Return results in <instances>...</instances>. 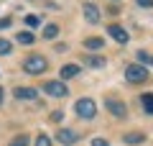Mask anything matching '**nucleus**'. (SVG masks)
Here are the masks:
<instances>
[{
	"label": "nucleus",
	"instance_id": "f257e3e1",
	"mask_svg": "<svg viewBox=\"0 0 153 146\" xmlns=\"http://www.w3.org/2000/svg\"><path fill=\"white\" fill-rule=\"evenodd\" d=\"M46 67H49V62H46L41 54H31V56L23 59V69H26L28 75H44Z\"/></svg>",
	"mask_w": 153,
	"mask_h": 146
},
{
	"label": "nucleus",
	"instance_id": "f03ea898",
	"mask_svg": "<svg viewBox=\"0 0 153 146\" xmlns=\"http://www.w3.org/2000/svg\"><path fill=\"white\" fill-rule=\"evenodd\" d=\"M74 110H76V115H79V118L92 120L94 115H97V103H94L92 97H82V100L74 105Z\"/></svg>",
	"mask_w": 153,
	"mask_h": 146
},
{
	"label": "nucleus",
	"instance_id": "7ed1b4c3",
	"mask_svg": "<svg viewBox=\"0 0 153 146\" xmlns=\"http://www.w3.org/2000/svg\"><path fill=\"white\" fill-rule=\"evenodd\" d=\"M125 77H128V82H146V80H151V75H148V69L143 64H128L125 67Z\"/></svg>",
	"mask_w": 153,
	"mask_h": 146
},
{
	"label": "nucleus",
	"instance_id": "20e7f679",
	"mask_svg": "<svg viewBox=\"0 0 153 146\" xmlns=\"http://www.w3.org/2000/svg\"><path fill=\"white\" fill-rule=\"evenodd\" d=\"M44 92H46V95H51V97H66V95H69V90H66V85L61 80L44 82Z\"/></svg>",
	"mask_w": 153,
	"mask_h": 146
},
{
	"label": "nucleus",
	"instance_id": "39448f33",
	"mask_svg": "<svg viewBox=\"0 0 153 146\" xmlns=\"http://www.w3.org/2000/svg\"><path fill=\"white\" fill-rule=\"evenodd\" d=\"M105 108H107L110 113L115 115V118H125V115H128V108H125V103L115 100V97H107V100H105Z\"/></svg>",
	"mask_w": 153,
	"mask_h": 146
},
{
	"label": "nucleus",
	"instance_id": "423d86ee",
	"mask_svg": "<svg viewBox=\"0 0 153 146\" xmlns=\"http://www.w3.org/2000/svg\"><path fill=\"white\" fill-rule=\"evenodd\" d=\"M107 33H110V36H112L117 44H125L128 38H130V36H128V31L120 26V23H110V26H107Z\"/></svg>",
	"mask_w": 153,
	"mask_h": 146
},
{
	"label": "nucleus",
	"instance_id": "0eeeda50",
	"mask_svg": "<svg viewBox=\"0 0 153 146\" xmlns=\"http://www.w3.org/2000/svg\"><path fill=\"white\" fill-rule=\"evenodd\" d=\"M76 138H79V136H76L71 128H59V133H56V141H59L61 146H74Z\"/></svg>",
	"mask_w": 153,
	"mask_h": 146
},
{
	"label": "nucleus",
	"instance_id": "6e6552de",
	"mask_svg": "<svg viewBox=\"0 0 153 146\" xmlns=\"http://www.w3.org/2000/svg\"><path fill=\"white\" fill-rule=\"evenodd\" d=\"M82 13H84V18H87L89 23H97V21H100V8L94 5V3H84Z\"/></svg>",
	"mask_w": 153,
	"mask_h": 146
},
{
	"label": "nucleus",
	"instance_id": "1a4fd4ad",
	"mask_svg": "<svg viewBox=\"0 0 153 146\" xmlns=\"http://www.w3.org/2000/svg\"><path fill=\"white\" fill-rule=\"evenodd\" d=\"M13 95H16L18 100H33V97L38 95V90H33V87H16Z\"/></svg>",
	"mask_w": 153,
	"mask_h": 146
},
{
	"label": "nucleus",
	"instance_id": "9d476101",
	"mask_svg": "<svg viewBox=\"0 0 153 146\" xmlns=\"http://www.w3.org/2000/svg\"><path fill=\"white\" fill-rule=\"evenodd\" d=\"M79 72H82V67H79V64H66V67H61V69H59V77H61V80H69V77H76Z\"/></svg>",
	"mask_w": 153,
	"mask_h": 146
},
{
	"label": "nucleus",
	"instance_id": "9b49d317",
	"mask_svg": "<svg viewBox=\"0 0 153 146\" xmlns=\"http://www.w3.org/2000/svg\"><path fill=\"white\" fill-rule=\"evenodd\" d=\"M140 103L143 108H146L148 115H153V92H146V95H140Z\"/></svg>",
	"mask_w": 153,
	"mask_h": 146
},
{
	"label": "nucleus",
	"instance_id": "f8f14e48",
	"mask_svg": "<svg viewBox=\"0 0 153 146\" xmlns=\"http://www.w3.org/2000/svg\"><path fill=\"white\" fill-rule=\"evenodd\" d=\"M33 41H36V36H33L31 31H21V33H18V44H26V46H31Z\"/></svg>",
	"mask_w": 153,
	"mask_h": 146
},
{
	"label": "nucleus",
	"instance_id": "ddd939ff",
	"mask_svg": "<svg viewBox=\"0 0 153 146\" xmlns=\"http://www.w3.org/2000/svg\"><path fill=\"white\" fill-rule=\"evenodd\" d=\"M102 36H92V38H87V41H84V46L87 49H102Z\"/></svg>",
	"mask_w": 153,
	"mask_h": 146
},
{
	"label": "nucleus",
	"instance_id": "4468645a",
	"mask_svg": "<svg viewBox=\"0 0 153 146\" xmlns=\"http://www.w3.org/2000/svg\"><path fill=\"white\" fill-rule=\"evenodd\" d=\"M59 36V26H54V23H49V26L44 28V38H56Z\"/></svg>",
	"mask_w": 153,
	"mask_h": 146
},
{
	"label": "nucleus",
	"instance_id": "2eb2a0df",
	"mask_svg": "<svg viewBox=\"0 0 153 146\" xmlns=\"http://www.w3.org/2000/svg\"><path fill=\"white\" fill-rule=\"evenodd\" d=\"M123 138H125V144H140V141L143 138H146V136H143V133H128V136H123Z\"/></svg>",
	"mask_w": 153,
	"mask_h": 146
},
{
	"label": "nucleus",
	"instance_id": "dca6fc26",
	"mask_svg": "<svg viewBox=\"0 0 153 146\" xmlns=\"http://www.w3.org/2000/svg\"><path fill=\"white\" fill-rule=\"evenodd\" d=\"M84 62H87L89 67H105V56H87Z\"/></svg>",
	"mask_w": 153,
	"mask_h": 146
},
{
	"label": "nucleus",
	"instance_id": "f3484780",
	"mask_svg": "<svg viewBox=\"0 0 153 146\" xmlns=\"http://www.w3.org/2000/svg\"><path fill=\"white\" fill-rule=\"evenodd\" d=\"M138 62H140V64H153V54H148V51H138Z\"/></svg>",
	"mask_w": 153,
	"mask_h": 146
},
{
	"label": "nucleus",
	"instance_id": "a211bd4d",
	"mask_svg": "<svg viewBox=\"0 0 153 146\" xmlns=\"http://www.w3.org/2000/svg\"><path fill=\"white\" fill-rule=\"evenodd\" d=\"M10 146H28V136H16L10 141Z\"/></svg>",
	"mask_w": 153,
	"mask_h": 146
},
{
	"label": "nucleus",
	"instance_id": "6ab92c4d",
	"mask_svg": "<svg viewBox=\"0 0 153 146\" xmlns=\"http://www.w3.org/2000/svg\"><path fill=\"white\" fill-rule=\"evenodd\" d=\"M0 54H10V41L8 38H0Z\"/></svg>",
	"mask_w": 153,
	"mask_h": 146
},
{
	"label": "nucleus",
	"instance_id": "aec40b11",
	"mask_svg": "<svg viewBox=\"0 0 153 146\" xmlns=\"http://www.w3.org/2000/svg\"><path fill=\"white\" fill-rule=\"evenodd\" d=\"M26 23L31 28H36V26H41V18H38V16H26Z\"/></svg>",
	"mask_w": 153,
	"mask_h": 146
},
{
	"label": "nucleus",
	"instance_id": "412c9836",
	"mask_svg": "<svg viewBox=\"0 0 153 146\" xmlns=\"http://www.w3.org/2000/svg\"><path fill=\"white\" fill-rule=\"evenodd\" d=\"M36 146H51V138H49L46 133H41V136L36 138Z\"/></svg>",
	"mask_w": 153,
	"mask_h": 146
},
{
	"label": "nucleus",
	"instance_id": "4be33fe9",
	"mask_svg": "<svg viewBox=\"0 0 153 146\" xmlns=\"http://www.w3.org/2000/svg\"><path fill=\"white\" fill-rule=\"evenodd\" d=\"M61 118H64V113H61V110H54V113H51V120H54V123H59Z\"/></svg>",
	"mask_w": 153,
	"mask_h": 146
},
{
	"label": "nucleus",
	"instance_id": "5701e85b",
	"mask_svg": "<svg viewBox=\"0 0 153 146\" xmlns=\"http://www.w3.org/2000/svg\"><path fill=\"white\" fill-rule=\"evenodd\" d=\"M140 8H153V0H135Z\"/></svg>",
	"mask_w": 153,
	"mask_h": 146
},
{
	"label": "nucleus",
	"instance_id": "b1692460",
	"mask_svg": "<svg viewBox=\"0 0 153 146\" xmlns=\"http://www.w3.org/2000/svg\"><path fill=\"white\" fill-rule=\"evenodd\" d=\"M92 146H110L105 138H92Z\"/></svg>",
	"mask_w": 153,
	"mask_h": 146
},
{
	"label": "nucleus",
	"instance_id": "393cba45",
	"mask_svg": "<svg viewBox=\"0 0 153 146\" xmlns=\"http://www.w3.org/2000/svg\"><path fill=\"white\" fill-rule=\"evenodd\" d=\"M10 26V18H0V28H8Z\"/></svg>",
	"mask_w": 153,
	"mask_h": 146
},
{
	"label": "nucleus",
	"instance_id": "a878e982",
	"mask_svg": "<svg viewBox=\"0 0 153 146\" xmlns=\"http://www.w3.org/2000/svg\"><path fill=\"white\" fill-rule=\"evenodd\" d=\"M0 103H3V87H0Z\"/></svg>",
	"mask_w": 153,
	"mask_h": 146
}]
</instances>
